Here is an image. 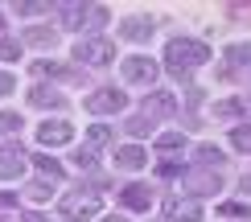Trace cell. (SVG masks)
<instances>
[{
  "instance_id": "obj_1",
  "label": "cell",
  "mask_w": 251,
  "mask_h": 222,
  "mask_svg": "<svg viewBox=\"0 0 251 222\" xmlns=\"http://www.w3.org/2000/svg\"><path fill=\"white\" fill-rule=\"evenodd\" d=\"M202 62H210V46L206 41H194V37H173L169 46H165V66L173 74H190L198 70Z\"/></svg>"
},
{
  "instance_id": "obj_2",
  "label": "cell",
  "mask_w": 251,
  "mask_h": 222,
  "mask_svg": "<svg viewBox=\"0 0 251 222\" xmlns=\"http://www.w3.org/2000/svg\"><path fill=\"white\" fill-rule=\"evenodd\" d=\"M75 58L87 62V66H107V62L116 58V46H111L107 37H82L75 46Z\"/></svg>"
},
{
  "instance_id": "obj_3",
  "label": "cell",
  "mask_w": 251,
  "mask_h": 222,
  "mask_svg": "<svg viewBox=\"0 0 251 222\" xmlns=\"http://www.w3.org/2000/svg\"><path fill=\"white\" fill-rule=\"evenodd\" d=\"M120 70H124V78H128V82H136V87H152L156 74H161V70H156V62H152V58H144V54L124 58V62H120Z\"/></svg>"
},
{
  "instance_id": "obj_4",
  "label": "cell",
  "mask_w": 251,
  "mask_h": 222,
  "mask_svg": "<svg viewBox=\"0 0 251 222\" xmlns=\"http://www.w3.org/2000/svg\"><path fill=\"white\" fill-rule=\"evenodd\" d=\"M62 214L70 222H87L99 214V194H66L62 197Z\"/></svg>"
},
{
  "instance_id": "obj_5",
  "label": "cell",
  "mask_w": 251,
  "mask_h": 222,
  "mask_svg": "<svg viewBox=\"0 0 251 222\" xmlns=\"http://www.w3.org/2000/svg\"><path fill=\"white\" fill-rule=\"evenodd\" d=\"M124 91H116V87H99L95 95H87V103H82V107H87L91 115H116V111H124Z\"/></svg>"
},
{
  "instance_id": "obj_6",
  "label": "cell",
  "mask_w": 251,
  "mask_h": 222,
  "mask_svg": "<svg viewBox=\"0 0 251 222\" xmlns=\"http://www.w3.org/2000/svg\"><path fill=\"white\" fill-rule=\"evenodd\" d=\"M75 140V128H70L66 120H46L37 128V144L41 148H62V144H70Z\"/></svg>"
},
{
  "instance_id": "obj_7",
  "label": "cell",
  "mask_w": 251,
  "mask_h": 222,
  "mask_svg": "<svg viewBox=\"0 0 251 222\" xmlns=\"http://www.w3.org/2000/svg\"><path fill=\"white\" fill-rule=\"evenodd\" d=\"M165 214H169V222H198L202 218V202H194V197H169Z\"/></svg>"
},
{
  "instance_id": "obj_8",
  "label": "cell",
  "mask_w": 251,
  "mask_h": 222,
  "mask_svg": "<svg viewBox=\"0 0 251 222\" xmlns=\"http://www.w3.org/2000/svg\"><path fill=\"white\" fill-rule=\"evenodd\" d=\"M149 165V152H144L140 144H124L116 148V169H124V173H136V169Z\"/></svg>"
},
{
  "instance_id": "obj_9",
  "label": "cell",
  "mask_w": 251,
  "mask_h": 222,
  "mask_svg": "<svg viewBox=\"0 0 251 222\" xmlns=\"http://www.w3.org/2000/svg\"><path fill=\"white\" fill-rule=\"evenodd\" d=\"M120 202L128 206V210H149V206H152V189L140 185V181H132V185L120 189Z\"/></svg>"
},
{
  "instance_id": "obj_10",
  "label": "cell",
  "mask_w": 251,
  "mask_h": 222,
  "mask_svg": "<svg viewBox=\"0 0 251 222\" xmlns=\"http://www.w3.org/2000/svg\"><path fill=\"white\" fill-rule=\"evenodd\" d=\"M173 111H177V99H173V95H169V91H152L149 99H144V111H140V115H149V120H152V115H173Z\"/></svg>"
},
{
  "instance_id": "obj_11",
  "label": "cell",
  "mask_w": 251,
  "mask_h": 222,
  "mask_svg": "<svg viewBox=\"0 0 251 222\" xmlns=\"http://www.w3.org/2000/svg\"><path fill=\"white\" fill-rule=\"evenodd\" d=\"M247 111H251V99H247V95H239V99H223V103H214V120H243Z\"/></svg>"
},
{
  "instance_id": "obj_12",
  "label": "cell",
  "mask_w": 251,
  "mask_h": 222,
  "mask_svg": "<svg viewBox=\"0 0 251 222\" xmlns=\"http://www.w3.org/2000/svg\"><path fill=\"white\" fill-rule=\"evenodd\" d=\"M120 37H124V41H149V37H152V21H149V17H128V21L120 25Z\"/></svg>"
},
{
  "instance_id": "obj_13",
  "label": "cell",
  "mask_w": 251,
  "mask_h": 222,
  "mask_svg": "<svg viewBox=\"0 0 251 222\" xmlns=\"http://www.w3.org/2000/svg\"><path fill=\"white\" fill-rule=\"evenodd\" d=\"M87 13H91V4H62L58 8L62 29H82V25H87Z\"/></svg>"
},
{
  "instance_id": "obj_14",
  "label": "cell",
  "mask_w": 251,
  "mask_h": 222,
  "mask_svg": "<svg viewBox=\"0 0 251 222\" xmlns=\"http://www.w3.org/2000/svg\"><path fill=\"white\" fill-rule=\"evenodd\" d=\"M185 185L198 189V194H218V185H223V181H218V173L210 169V173H185Z\"/></svg>"
},
{
  "instance_id": "obj_15",
  "label": "cell",
  "mask_w": 251,
  "mask_h": 222,
  "mask_svg": "<svg viewBox=\"0 0 251 222\" xmlns=\"http://www.w3.org/2000/svg\"><path fill=\"white\" fill-rule=\"evenodd\" d=\"M21 169H25V156L21 152H0V181H17Z\"/></svg>"
},
{
  "instance_id": "obj_16",
  "label": "cell",
  "mask_w": 251,
  "mask_h": 222,
  "mask_svg": "<svg viewBox=\"0 0 251 222\" xmlns=\"http://www.w3.org/2000/svg\"><path fill=\"white\" fill-rule=\"evenodd\" d=\"M29 103H33V107H58L62 95L54 87H33V91H29Z\"/></svg>"
},
{
  "instance_id": "obj_17",
  "label": "cell",
  "mask_w": 251,
  "mask_h": 222,
  "mask_svg": "<svg viewBox=\"0 0 251 222\" xmlns=\"http://www.w3.org/2000/svg\"><path fill=\"white\" fill-rule=\"evenodd\" d=\"M33 161H37V169H41V177H50V181H62V177H66V173H62V165H58V161H54L50 152L33 156Z\"/></svg>"
},
{
  "instance_id": "obj_18",
  "label": "cell",
  "mask_w": 251,
  "mask_h": 222,
  "mask_svg": "<svg viewBox=\"0 0 251 222\" xmlns=\"http://www.w3.org/2000/svg\"><path fill=\"white\" fill-rule=\"evenodd\" d=\"M156 148H161V152H181L185 148V132H161L156 136Z\"/></svg>"
},
{
  "instance_id": "obj_19",
  "label": "cell",
  "mask_w": 251,
  "mask_h": 222,
  "mask_svg": "<svg viewBox=\"0 0 251 222\" xmlns=\"http://www.w3.org/2000/svg\"><path fill=\"white\" fill-rule=\"evenodd\" d=\"M194 156H198V165L214 169L218 161H223V148H214V144H198V148H194Z\"/></svg>"
},
{
  "instance_id": "obj_20",
  "label": "cell",
  "mask_w": 251,
  "mask_h": 222,
  "mask_svg": "<svg viewBox=\"0 0 251 222\" xmlns=\"http://www.w3.org/2000/svg\"><path fill=\"white\" fill-rule=\"evenodd\" d=\"M231 144L239 148V152H251V123H239V128H231Z\"/></svg>"
},
{
  "instance_id": "obj_21",
  "label": "cell",
  "mask_w": 251,
  "mask_h": 222,
  "mask_svg": "<svg viewBox=\"0 0 251 222\" xmlns=\"http://www.w3.org/2000/svg\"><path fill=\"white\" fill-rule=\"evenodd\" d=\"M124 132H128V136H149L152 132V120H149V115H132V120L124 123Z\"/></svg>"
},
{
  "instance_id": "obj_22",
  "label": "cell",
  "mask_w": 251,
  "mask_h": 222,
  "mask_svg": "<svg viewBox=\"0 0 251 222\" xmlns=\"http://www.w3.org/2000/svg\"><path fill=\"white\" fill-rule=\"evenodd\" d=\"M218 214H223V218H251V206L247 202H223Z\"/></svg>"
},
{
  "instance_id": "obj_23",
  "label": "cell",
  "mask_w": 251,
  "mask_h": 222,
  "mask_svg": "<svg viewBox=\"0 0 251 222\" xmlns=\"http://www.w3.org/2000/svg\"><path fill=\"white\" fill-rule=\"evenodd\" d=\"M29 46H54V29H46V25H37V29H29Z\"/></svg>"
},
{
  "instance_id": "obj_24",
  "label": "cell",
  "mask_w": 251,
  "mask_h": 222,
  "mask_svg": "<svg viewBox=\"0 0 251 222\" xmlns=\"http://www.w3.org/2000/svg\"><path fill=\"white\" fill-rule=\"evenodd\" d=\"M87 140H91V148H103V144H111V128L95 123V128H87Z\"/></svg>"
},
{
  "instance_id": "obj_25",
  "label": "cell",
  "mask_w": 251,
  "mask_h": 222,
  "mask_svg": "<svg viewBox=\"0 0 251 222\" xmlns=\"http://www.w3.org/2000/svg\"><path fill=\"white\" fill-rule=\"evenodd\" d=\"M0 62H21V41H0Z\"/></svg>"
},
{
  "instance_id": "obj_26",
  "label": "cell",
  "mask_w": 251,
  "mask_h": 222,
  "mask_svg": "<svg viewBox=\"0 0 251 222\" xmlns=\"http://www.w3.org/2000/svg\"><path fill=\"white\" fill-rule=\"evenodd\" d=\"M25 197H33V202H46V197H50V181H33V185H25Z\"/></svg>"
},
{
  "instance_id": "obj_27",
  "label": "cell",
  "mask_w": 251,
  "mask_h": 222,
  "mask_svg": "<svg viewBox=\"0 0 251 222\" xmlns=\"http://www.w3.org/2000/svg\"><path fill=\"white\" fill-rule=\"evenodd\" d=\"M226 58L231 62H251V41H239V46L226 49Z\"/></svg>"
},
{
  "instance_id": "obj_28",
  "label": "cell",
  "mask_w": 251,
  "mask_h": 222,
  "mask_svg": "<svg viewBox=\"0 0 251 222\" xmlns=\"http://www.w3.org/2000/svg\"><path fill=\"white\" fill-rule=\"evenodd\" d=\"M87 21H91V29H103V25H107V8L91 4V13H87Z\"/></svg>"
},
{
  "instance_id": "obj_29",
  "label": "cell",
  "mask_w": 251,
  "mask_h": 222,
  "mask_svg": "<svg viewBox=\"0 0 251 222\" xmlns=\"http://www.w3.org/2000/svg\"><path fill=\"white\" fill-rule=\"evenodd\" d=\"M21 128V115H13V111H0V132H17Z\"/></svg>"
},
{
  "instance_id": "obj_30",
  "label": "cell",
  "mask_w": 251,
  "mask_h": 222,
  "mask_svg": "<svg viewBox=\"0 0 251 222\" xmlns=\"http://www.w3.org/2000/svg\"><path fill=\"white\" fill-rule=\"evenodd\" d=\"M13 87H17V78L8 70H0V95H13Z\"/></svg>"
},
{
  "instance_id": "obj_31",
  "label": "cell",
  "mask_w": 251,
  "mask_h": 222,
  "mask_svg": "<svg viewBox=\"0 0 251 222\" xmlns=\"http://www.w3.org/2000/svg\"><path fill=\"white\" fill-rule=\"evenodd\" d=\"M46 8H50V4H17V13H21V17H37V13H46Z\"/></svg>"
},
{
  "instance_id": "obj_32",
  "label": "cell",
  "mask_w": 251,
  "mask_h": 222,
  "mask_svg": "<svg viewBox=\"0 0 251 222\" xmlns=\"http://www.w3.org/2000/svg\"><path fill=\"white\" fill-rule=\"evenodd\" d=\"M75 161H78V169H91V165H95V152L82 148V152H75Z\"/></svg>"
},
{
  "instance_id": "obj_33",
  "label": "cell",
  "mask_w": 251,
  "mask_h": 222,
  "mask_svg": "<svg viewBox=\"0 0 251 222\" xmlns=\"http://www.w3.org/2000/svg\"><path fill=\"white\" fill-rule=\"evenodd\" d=\"M37 74H62L58 62H37Z\"/></svg>"
},
{
  "instance_id": "obj_34",
  "label": "cell",
  "mask_w": 251,
  "mask_h": 222,
  "mask_svg": "<svg viewBox=\"0 0 251 222\" xmlns=\"http://www.w3.org/2000/svg\"><path fill=\"white\" fill-rule=\"evenodd\" d=\"M21 222H46V218H41V214H33V210H29V214L21 218Z\"/></svg>"
},
{
  "instance_id": "obj_35",
  "label": "cell",
  "mask_w": 251,
  "mask_h": 222,
  "mask_svg": "<svg viewBox=\"0 0 251 222\" xmlns=\"http://www.w3.org/2000/svg\"><path fill=\"white\" fill-rule=\"evenodd\" d=\"M103 222H128V218H124V214H107V218H103Z\"/></svg>"
},
{
  "instance_id": "obj_36",
  "label": "cell",
  "mask_w": 251,
  "mask_h": 222,
  "mask_svg": "<svg viewBox=\"0 0 251 222\" xmlns=\"http://www.w3.org/2000/svg\"><path fill=\"white\" fill-rule=\"evenodd\" d=\"M0 29H4V17H0Z\"/></svg>"
}]
</instances>
